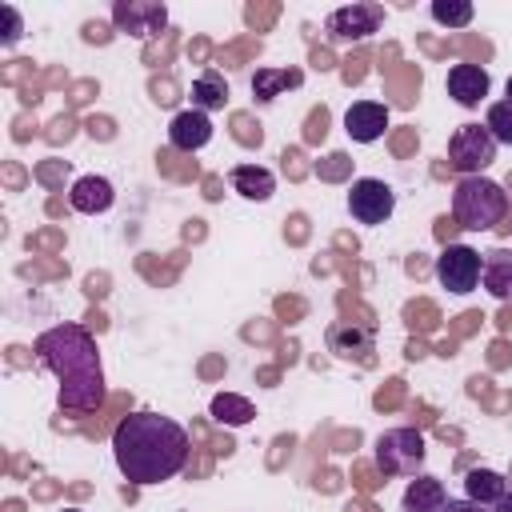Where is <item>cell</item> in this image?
Here are the masks:
<instances>
[{
	"label": "cell",
	"mask_w": 512,
	"mask_h": 512,
	"mask_svg": "<svg viewBox=\"0 0 512 512\" xmlns=\"http://www.w3.org/2000/svg\"><path fill=\"white\" fill-rule=\"evenodd\" d=\"M112 456L124 480L160 484L184 472L188 464V432L160 412H132L112 432Z\"/></svg>",
	"instance_id": "obj_1"
},
{
	"label": "cell",
	"mask_w": 512,
	"mask_h": 512,
	"mask_svg": "<svg viewBox=\"0 0 512 512\" xmlns=\"http://www.w3.org/2000/svg\"><path fill=\"white\" fill-rule=\"evenodd\" d=\"M36 360L60 376V408L92 412L104 400V372L96 340L80 324H56L36 340Z\"/></svg>",
	"instance_id": "obj_2"
},
{
	"label": "cell",
	"mask_w": 512,
	"mask_h": 512,
	"mask_svg": "<svg viewBox=\"0 0 512 512\" xmlns=\"http://www.w3.org/2000/svg\"><path fill=\"white\" fill-rule=\"evenodd\" d=\"M512 216V204H508V192L488 180V176H460L456 188H452V220L468 232H488V228H500L504 220Z\"/></svg>",
	"instance_id": "obj_3"
},
{
	"label": "cell",
	"mask_w": 512,
	"mask_h": 512,
	"mask_svg": "<svg viewBox=\"0 0 512 512\" xmlns=\"http://www.w3.org/2000/svg\"><path fill=\"white\" fill-rule=\"evenodd\" d=\"M424 456H428V448L416 428H388L376 440V468L384 476H420Z\"/></svg>",
	"instance_id": "obj_4"
},
{
	"label": "cell",
	"mask_w": 512,
	"mask_h": 512,
	"mask_svg": "<svg viewBox=\"0 0 512 512\" xmlns=\"http://www.w3.org/2000/svg\"><path fill=\"white\" fill-rule=\"evenodd\" d=\"M496 140L484 124H460L452 136H448V164L460 172V176H484V168L496 160Z\"/></svg>",
	"instance_id": "obj_5"
},
{
	"label": "cell",
	"mask_w": 512,
	"mask_h": 512,
	"mask_svg": "<svg viewBox=\"0 0 512 512\" xmlns=\"http://www.w3.org/2000/svg\"><path fill=\"white\" fill-rule=\"evenodd\" d=\"M480 268H484V256L468 244H448L436 256V280L456 296H468L480 284Z\"/></svg>",
	"instance_id": "obj_6"
},
{
	"label": "cell",
	"mask_w": 512,
	"mask_h": 512,
	"mask_svg": "<svg viewBox=\"0 0 512 512\" xmlns=\"http://www.w3.org/2000/svg\"><path fill=\"white\" fill-rule=\"evenodd\" d=\"M348 212L356 224H384L396 212V192L376 176H360L348 188Z\"/></svg>",
	"instance_id": "obj_7"
},
{
	"label": "cell",
	"mask_w": 512,
	"mask_h": 512,
	"mask_svg": "<svg viewBox=\"0 0 512 512\" xmlns=\"http://www.w3.org/2000/svg\"><path fill=\"white\" fill-rule=\"evenodd\" d=\"M380 24H384V8H380V4H344V8L328 12V20H324L328 36L340 40V44L364 40V36H372Z\"/></svg>",
	"instance_id": "obj_8"
},
{
	"label": "cell",
	"mask_w": 512,
	"mask_h": 512,
	"mask_svg": "<svg viewBox=\"0 0 512 512\" xmlns=\"http://www.w3.org/2000/svg\"><path fill=\"white\" fill-rule=\"evenodd\" d=\"M112 24L136 40H148L156 36L164 24H168V8L164 4H140V0H120L112 8Z\"/></svg>",
	"instance_id": "obj_9"
},
{
	"label": "cell",
	"mask_w": 512,
	"mask_h": 512,
	"mask_svg": "<svg viewBox=\"0 0 512 512\" xmlns=\"http://www.w3.org/2000/svg\"><path fill=\"white\" fill-rule=\"evenodd\" d=\"M384 128H388V108H384L380 100H356V104H348V112H344V132H348L356 144L380 140Z\"/></svg>",
	"instance_id": "obj_10"
},
{
	"label": "cell",
	"mask_w": 512,
	"mask_h": 512,
	"mask_svg": "<svg viewBox=\"0 0 512 512\" xmlns=\"http://www.w3.org/2000/svg\"><path fill=\"white\" fill-rule=\"evenodd\" d=\"M488 88H492V80H488V72L480 64H452L448 68V96L460 108H480Z\"/></svg>",
	"instance_id": "obj_11"
},
{
	"label": "cell",
	"mask_w": 512,
	"mask_h": 512,
	"mask_svg": "<svg viewBox=\"0 0 512 512\" xmlns=\"http://www.w3.org/2000/svg\"><path fill=\"white\" fill-rule=\"evenodd\" d=\"M208 140H212V120H208V112L188 108V112H176V116H172V124H168V144H172L176 152H200Z\"/></svg>",
	"instance_id": "obj_12"
},
{
	"label": "cell",
	"mask_w": 512,
	"mask_h": 512,
	"mask_svg": "<svg viewBox=\"0 0 512 512\" xmlns=\"http://www.w3.org/2000/svg\"><path fill=\"white\" fill-rule=\"evenodd\" d=\"M112 200H116V188H112L108 176H80V180L68 188V204H72L76 212H84V216L108 212Z\"/></svg>",
	"instance_id": "obj_13"
},
{
	"label": "cell",
	"mask_w": 512,
	"mask_h": 512,
	"mask_svg": "<svg viewBox=\"0 0 512 512\" xmlns=\"http://www.w3.org/2000/svg\"><path fill=\"white\" fill-rule=\"evenodd\" d=\"M480 256H484L480 284L488 288V296L512 300V248H488V252H480Z\"/></svg>",
	"instance_id": "obj_14"
},
{
	"label": "cell",
	"mask_w": 512,
	"mask_h": 512,
	"mask_svg": "<svg viewBox=\"0 0 512 512\" xmlns=\"http://www.w3.org/2000/svg\"><path fill=\"white\" fill-rule=\"evenodd\" d=\"M228 184L244 200H272V192H276V176L268 168H260V164H236L228 172Z\"/></svg>",
	"instance_id": "obj_15"
},
{
	"label": "cell",
	"mask_w": 512,
	"mask_h": 512,
	"mask_svg": "<svg viewBox=\"0 0 512 512\" xmlns=\"http://www.w3.org/2000/svg\"><path fill=\"white\" fill-rule=\"evenodd\" d=\"M444 504H448V488L436 476H416L404 488V500H400L404 512H440Z\"/></svg>",
	"instance_id": "obj_16"
},
{
	"label": "cell",
	"mask_w": 512,
	"mask_h": 512,
	"mask_svg": "<svg viewBox=\"0 0 512 512\" xmlns=\"http://www.w3.org/2000/svg\"><path fill=\"white\" fill-rule=\"evenodd\" d=\"M504 492H508V480H504L496 468H472V472L464 476V496H468L472 504H480V508H492Z\"/></svg>",
	"instance_id": "obj_17"
},
{
	"label": "cell",
	"mask_w": 512,
	"mask_h": 512,
	"mask_svg": "<svg viewBox=\"0 0 512 512\" xmlns=\"http://www.w3.org/2000/svg\"><path fill=\"white\" fill-rule=\"evenodd\" d=\"M296 84H304V72H300V68H256V76H252V96H256L260 104H268V100H276L284 88H296Z\"/></svg>",
	"instance_id": "obj_18"
},
{
	"label": "cell",
	"mask_w": 512,
	"mask_h": 512,
	"mask_svg": "<svg viewBox=\"0 0 512 512\" xmlns=\"http://www.w3.org/2000/svg\"><path fill=\"white\" fill-rule=\"evenodd\" d=\"M224 104H228V80H224L216 68L200 72V76L192 80V108L216 112V108H224Z\"/></svg>",
	"instance_id": "obj_19"
},
{
	"label": "cell",
	"mask_w": 512,
	"mask_h": 512,
	"mask_svg": "<svg viewBox=\"0 0 512 512\" xmlns=\"http://www.w3.org/2000/svg\"><path fill=\"white\" fill-rule=\"evenodd\" d=\"M208 412H212L216 424H228V428H244V424L256 416L252 400H244V396H236V392H216Z\"/></svg>",
	"instance_id": "obj_20"
},
{
	"label": "cell",
	"mask_w": 512,
	"mask_h": 512,
	"mask_svg": "<svg viewBox=\"0 0 512 512\" xmlns=\"http://www.w3.org/2000/svg\"><path fill=\"white\" fill-rule=\"evenodd\" d=\"M476 16V8L468 0H432V20L448 24V28H468Z\"/></svg>",
	"instance_id": "obj_21"
},
{
	"label": "cell",
	"mask_w": 512,
	"mask_h": 512,
	"mask_svg": "<svg viewBox=\"0 0 512 512\" xmlns=\"http://www.w3.org/2000/svg\"><path fill=\"white\" fill-rule=\"evenodd\" d=\"M484 128L492 132V140H496V144H512V104H508V100H496V104H488Z\"/></svg>",
	"instance_id": "obj_22"
},
{
	"label": "cell",
	"mask_w": 512,
	"mask_h": 512,
	"mask_svg": "<svg viewBox=\"0 0 512 512\" xmlns=\"http://www.w3.org/2000/svg\"><path fill=\"white\" fill-rule=\"evenodd\" d=\"M0 16H4V36H0V44L12 48V44L24 36V20H20V12H16L12 4H0Z\"/></svg>",
	"instance_id": "obj_23"
},
{
	"label": "cell",
	"mask_w": 512,
	"mask_h": 512,
	"mask_svg": "<svg viewBox=\"0 0 512 512\" xmlns=\"http://www.w3.org/2000/svg\"><path fill=\"white\" fill-rule=\"evenodd\" d=\"M440 512H488V508H480V504H472L468 496H464V500H452V496H448V504H444Z\"/></svg>",
	"instance_id": "obj_24"
},
{
	"label": "cell",
	"mask_w": 512,
	"mask_h": 512,
	"mask_svg": "<svg viewBox=\"0 0 512 512\" xmlns=\"http://www.w3.org/2000/svg\"><path fill=\"white\" fill-rule=\"evenodd\" d=\"M488 512H512V488H508V492H504V496H500V500H496Z\"/></svg>",
	"instance_id": "obj_25"
},
{
	"label": "cell",
	"mask_w": 512,
	"mask_h": 512,
	"mask_svg": "<svg viewBox=\"0 0 512 512\" xmlns=\"http://www.w3.org/2000/svg\"><path fill=\"white\" fill-rule=\"evenodd\" d=\"M504 92H508V104H512V76H508V84H504Z\"/></svg>",
	"instance_id": "obj_26"
},
{
	"label": "cell",
	"mask_w": 512,
	"mask_h": 512,
	"mask_svg": "<svg viewBox=\"0 0 512 512\" xmlns=\"http://www.w3.org/2000/svg\"><path fill=\"white\" fill-rule=\"evenodd\" d=\"M60 512H80V508H60Z\"/></svg>",
	"instance_id": "obj_27"
},
{
	"label": "cell",
	"mask_w": 512,
	"mask_h": 512,
	"mask_svg": "<svg viewBox=\"0 0 512 512\" xmlns=\"http://www.w3.org/2000/svg\"><path fill=\"white\" fill-rule=\"evenodd\" d=\"M504 228H508V232H512V216H508V224H504Z\"/></svg>",
	"instance_id": "obj_28"
}]
</instances>
